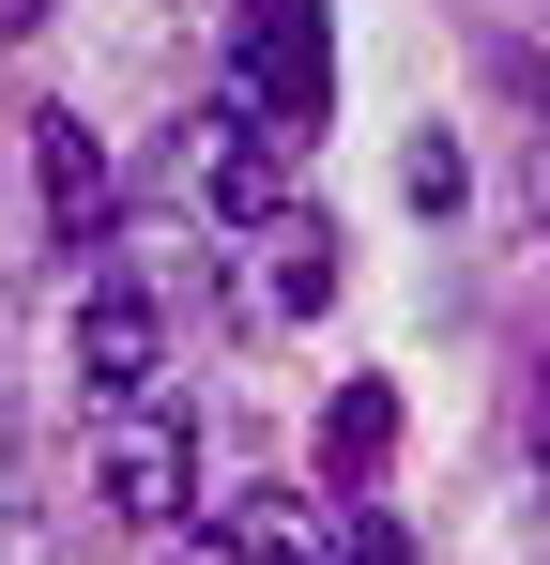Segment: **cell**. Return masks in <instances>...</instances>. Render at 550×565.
I'll return each instance as SVG.
<instances>
[{
  "label": "cell",
  "instance_id": "obj_5",
  "mask_svg": "<svg viewBox=\"0 0 550 565\" xmlns=\"http://www.w3.org/2000/svg\"><path fill=\"white\" fill-rule=\"evenodd\" d=\"M183 565H321V504H290V489H230V504L199 520Z\"/></svg>",
  "mask_w": 550,
  "mask_h": 565
},
{
  "label": "cell",
  "instance_id": "obj_7",
  "mask_svg": "<svg viewBox=\"0 0 550 565\" xmlns=\"http://www.w3.org/2000/svg\"><path fill=\"white\" fill-rule=\"evenodd\" d=\"M382 459H398V397H382V382H337V413H321V473L367 489Z\"/></svg>",
  "mask_w": 550,
  "mask_h": 565
},
{
  "label": "cell",
  "instance_id": "obj_9",
  "mask_svg": "<svg viewBox=\"0 0 550 565\" xmlns=\"http://www.w3.org/2000/svg\"><path fill=\"white\" fill-rule=\"evenodd\" d=\"M458 184H474V169H458V138H413V199H429V214H458Z\"/></svg>",
  "mask_w": 550,
  "mask_h": 565
},
{
  "label": "cell",
  "instance_id": "obj_1",
  "mask_svg": "<svg viewBox=\"0 0 550 565\" xmlns=\"http://www.w3.org/2000/svg\"><path fill=\"white\" fill-rule=\"evenodd\" d=\"M183 489H199V444H183V413H169V397H123V413H92V504H107L123 535L183 520Z\"/></svg>",
  "mask_w": 550,
  "mask_h": 565
},
{
  "label": "cell",
  "instance_id": "obj_12",
  "mask_svg": "<svg viewBox=\"0 0 550 565\" xmlns=\"http://www.w3.org/2000/svg\"><path fill=\"white\" fill-rule=\"evenodd\" d=\"M536 214H550V169H536Z\"/></svg>",
  "mask_w": 550,
  "mask_h": 565
},
{
  "label": "cell",
  "instance_id": "obj_3",
  "mask_svg": "<svg viewBox=\"0 0 550 565\" xmlns=\"http://www.w3.org/2000/svg\"><path fill=\"white\" fill-rule=\"evenodd\" d=\"M154 367H169V321H154V290H92L77 306V382H92V413H123V397H154Z\"/></svg>",
  "mask_w": 550,
  "mask_h": 565
},
{
  "label": "cell",
  "instance_id": "obj_2",
  "mask_svg": "<svg viewBox=\"0 0 550 565\" xmlns=\"http://www.w3.org/2000/svg\"><path fill=\"white\" fill-rule=\"evenodd\" d=\"M245 107H261L275 138H321V107H337L321 0H245Z\"/></svg>",
  "mask_w": 550,
  "mask_h": 565
},
{
  "label": "cell",
  "instance_id": "obj_11",
  "mask_svg": "<svg viewBox=\"0 0 550 565\" xmlns=\"http://www.w3.org/2000/svg\"><path fill=\"white\" fill-rule=\"evenodd\" d=\"M0 31H46V0H0Z\"/></svg>",
  "mask_w": 550,
  "mask_h": 565
},
{
  "label": "cell",
  "instance_id": "obj_4",
  "mask_svg": "<svg viewBox=\"0 0 550 565\" xmlns=\"http://www.w3.org/2000/svg\"><path fill=\"white\" fill-rule=\"evenodd\" d=\"M199 138H214V153H199V199H214L230 230H275V214H290V184H306V153H290V138H261L245 107H214Z\"/></svg>",
  "mask_w": 550,
  "mask_h": 565
},
{
  "label": "cell",
  "instance_id": "obj_10",
  "mask_svg": "<svg viewBox=\"0 0 550 565\" xmlns=\"http://www.w3.org/2000/svg\"><path fill=\"white\" fill-rule=\"evenodd\" d=\"M337 565H413V535H398V520H352V535H337Z\"/></svg>",
  "mask_w": 550,
  "mask_h": 565
},
{
  "label": "cell",
  "instance_id": "obj_6",
  "mask_svg": "<svg viewBox=\"0 0 550 565\" xmlns=\"http://www.w3.org/2000/svg\"><path fill=\"white\" fill-rule=\"evenodd\" d=\"M31 138H46V214H62V245H77V230H107V138H92L77 107H46Z\"/></svg>",
  "mask_w": 550,
  "mask_h": 565
},
{
  "label": "cell",
  "instance_id": "obj_8",
  "mask_svg": "<svg viewBox=\"0 0 550 565\" xmlns=\"http://www.w3.org/2000/svg\"><path fill=\"white\" fill-rule=\"evenodd\" d=\"M275 306H337V230H275Z\"/></svg>",
  "mask_w": 550,
  "mask_h": 565
}]
</instances>
